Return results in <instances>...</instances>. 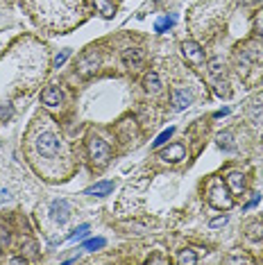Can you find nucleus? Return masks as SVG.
<instances>
[{"mask_svg":"<svg viewBox=\"0 0 263 265\" xmlns=\"http://www.w3.org/2000/svg\"><path fill=\"white\" fill-rule=\"evenodd\" d=\"M34 145H36V152L46 159H52L62 152V141H59V136L54 134V131H41V134L36 136Z\"/></svg>","mask_w":263,"mask_h":265,"instance_id":"obj_1","label":"nucleus"},{"mask_svg":"<svg viewBox=\"0 0 263 265\" xmlns=\"http://www.w3.org/2000/svg\"><path fill=\"white\" fill-rule=\"evenodd\" d=\"M89 159L96 168H105L109 163V145L100 136H91L89 139Z\"/></svg>","mask_w":263,"mask_h":265,"instance_id":"obj_2","label":"nucleus"},{"mask_svg":"<svg viewBox=\"0 0 263 265\" xmlns=\"http://www.w3.org/2000/svg\"><path fill=\"white\" fill-rule=\"evenodd\" d=\"M209 202H211V206H216V209H232V197H229V191H227V186L222 184V181H216V184L209 188Z\"/></svg>","mask_w":263,"mask_h":265,"instance_id":"obj_3","label":"nucleus"},{"mask_svg":"<svg viewBox=\"0 0 263 265\" xmlns=\"http://www.w3.org/2000/svg\"><path fill=\"white\" fill-rule=\"evenodd\" d=\"M209 75L216 80V93H218V96H222V98H227L229 96V88H227L224 77H220L222 75V62H220V59H211V62H209Z\"/></svg>","mask_w":263,"mask_h":265,"instance_id":"obj_4","label":"nucleus"},{"mask_svg":"<svg viewBox=\"0 0 263 265\" xmlns=\"http://www.w3.org/2000/svg\"><path fill=\"white\" fill-rule=\"evenodd\" d=\"M182 52H184V57L189 59L191 64H195V66H202V64H204V52H202L200 43H195V41H184Z\"/></svg>","mask_w":263,"mask_h":265,"instance_id":"obj_5","label":"nucleus"},{"mask_svg":"<svg viewBox=\"0 0 263 265\" xmlns=\"http://www.w3.org/2000/svg\"><path fill=\"white\" fill-rule=\"evenodd\" d=\"M50 215H52V220H54V222L64 224L66 220H68V215H70L68 202H66V200H54V202L50 204Z\"/></svg>","mask_w":263,"mask_h":265,"instance_id":"obj_6","label":"nucleus"},{"mask_svg":"<svg viewBox=\"0 0 263 265\" xmlns=\"http://www.w3.org/2000/svg\"><path fill=\"white\" fill-rule=\"evenodd\" d=\"M191 102H193V96H191L186 88H175L173 91V109L175 111H182V109L191 107Z\"/></svg>","mask_w":263,"mask_h":265,"instance_id":"obj_7","label":"nucleus"},{"mask_svg":"<svg viewBox=\"0 0 263 265\" xmlns=\"http://www.w3.org/2000/svg\"><path fill=\"white\" fill-rule=\"evenodd\" d=\"M41 100H43L46 107H59L62 100H64V96H62V91H59L57 86H48V88H43Z\"/></svg>","mask_w":263,"mask_h":265,"instance_id":"obj_8","label":"nucleus"},{"mask_svg":"<svg viewBox=\"0 0 263 265\" xmlns=\"http://www.w3.org/2000/svg\"><path fill=\"white\" fill-rule=\"evenodd\" d=\"M78 68H80V73H82V75H84V77H86V75H91V73H93V70H96V68H98V54H96V52H93V50H91V52H86V54H84V57H82V59H80Z\"/></svg>","mask_w":263,"mask_h":265,"instance_id":"obj_9","label":"nucleus"},{"mask_svg":"<svg viewBox=\"0 0 263 265\" xmlns=\"http://www.w3.org/2000/svg\"><path fill=\"white\" fill-rule=\"evenodd\" d=\"M123 62L127 68H136V66H141V62H143V52L139 48H127L123 52Z\"/></svg>","mask_w":263,"mask_h":265,"instance_id":"obj_10","label":"nucleus"},{"mask_svg":"<svg viewBox=\"0 0 263 265\" xmlns=\"http://www.w3.org/2000/svg\"><path fill=\"white\" fill-rule=\"evenodd\" d=\"M184 145H179V143H175V145H171L166 152H163V161H168V163H177V161H182L184 159Z\"/></svg>","mask_w":263,"mask_h":265,"instance_id":"obj_11","label":"nucleus"},{"mask_svg":"<svg viewBox=\"0 0 263 265\" xmlns=\"http://www.w3.org/2000/svg\"><path fill=\"white\" fill-rule=\"evenodd\" d=\"M227 186L232 188L234 195H243V191H245V179H243V175L240 173H232L227 177Z\"/></svg>","mask_w":263,"mask_h":265,"instance_id":"obj_12","label":"nucleus"},{"mask_svg":"<svg viewBox=\"0 0 263 265\" xmlns=\"http://www.w3.org/2000/svg\"><path fill=\"white\" fill-rule=\"evenodd\" d=\"M114 191V181H98L96 186H91L89 191H86V195H96V197H105L109 193Z\"/></svg>","mask_w":263,"mask_h":265,"instance_id":"obj_13","label":"nucleus"},{"mask_svg":"<svg viewBox=\"0 0 263 265\" xmlns=\"http://www.w3.org/2000/svg\"><path fill=\"white\" fill-rule=\"evenodd\" d=\"M93 7L98 9V14H102L105 18H111L114 16V5L109 0H93Z\"/></svg>","mask_w":263,"mask_h":265,"instance_id":"obj_14","label":"nucleus"},{"mask_svg":"<svg viewBox=\"0 0 263 265\" xmlns=\"http://www.w3.org/2000/svg\"><path fill=\"white\" fill-rule=\"evenodd\" d=\"M143 86H145V91H159V86H161V82H159V75L155 73V70H150V73L145 75Z\"/></svg>","mask_w":263,"mask_h":265,"instance_id":"obj_15","label":"nucleus"},{"mask_svg":"<svg viewBox=\"0 0 263 265\" xmlns=\"http://www.w3.org/2000/svg\"><path fill=\"white\" fill-rule=\"evenodd\" d=\"M177 263H179V265H193V263H197V254H195L193 250H184V252H179Z\"/></svg>","mask_w":263,"mask_h":265,"instance_id":"obj_16","label":"nucleus"},{"mask_svg":"<svg viewBox=\"0 0 263 265\" xmlns=\"http://www.w3.org/2000/svg\"><path fill=\"white\" fill-rule=\"evenodd\" d=\"M173 25H175V16H161V18L157 21L155 30L157 32H166V30H171Z\"/></svg>","mask_w":263,"mask_h":265,"instance_id":"obj_17","label":"nucleus"},{"mask_svg":"<svg viewBox=\"0 0 263 265\" xmlns=\"http://www.w3.org/2000/svg\"><path fill=\"white\" fill-rule=\"evenodd\" d=\"M175 134V127H168V129L166 131H161V134H159L157 136V141L155 143H152V147H155V150H157V147H161V145H166V143H168V139H171V136Z\"/></svg>","mask_w":263,"mask_h":265,"instance_id":"obj_18","label":"nucleus"},{"mask_svg":"<svg viewBox=\"0 0 263 265\" xmlns=\"http://www.w3.org/2000/svg\"><path fill=\"white\" fill-rule=\"evenodd\" d=\"M218 145L222 147V150H234V143H232V134H229V131H224V134H220L218 136Z\"/></svg>","mask_w":263,"mask_h":265,"instance_id":"obj_19","label":"nucleus"},{"mask_svg":"<svg viewBox=\"0 0 263 265\" xmlns=\"http://www.w3.org/2000/svg\"><path fill=\"white\" fill-rule=\"evenodd\" d=\"M100 247H105V238H93L89 242H84L86 252H96V250H100Z\"/></svg>","mask_w":263,"mask_h":265,"instance_id":"obj_20","label":"nucleus"},{"mask_svg":"<svg viewBox=\"0 0 263 265\" xmlns=\"http://www.w3.org/2000/svg\"><path fill=\"white\" fill-rule=\"evenodd\" d=\"M261 236H263V224H259V222L250 224V234H248V238L256 240V238H261Z\"/></svg>","mask_w":263,"mask_h":265,"instance_id":"obj_21","label":"nucleus"},{"mask_svg":"<svg viewBox=\"0 0 263 265\" xmlns=\"http://www.w3.org/2000/svg\"><path fill=\"white\" fill-rule=\"evenodd\" d=\"M89 234V224H82V227H78V229H73L68 234V240H75V238H82V236H86Z\"/></svg>","mask_w":263,"mask_h":265,"instance_id":"obj_22","label":"nucleus"},{"mask_svg":"<svg viewBox=\"0 0 263 265\" xmlns=\"http://www.w3.org/2000/svg\"><path fill=\"white\" fill-rule=\"evenodd\" d=\"M70 57V50H62L57 54V57H54V68H59V66H64L66 64V59Z\"/></svg>","mask_w":263,"mask_h":265,"instance_id":"obj_23","label":"nucleus"},{"mask_svg":"<svg viewBox=\"0 0 263 265\" xmlns=\"http://www.w3.org/2000/svg\"><path fill=\"white\" fill-rule=\"evenodd\" d=\"M12 118V107H7V104H0V120H9Z\"/></svg>","mask_w":263,"mask_h":265,"instance_id":"obj_24","label":"nucleus"},{"mask_svg":"<svg viewBox=\"0 0 263 265\" xmlns=\"http://www.w3.org/2000/svg\"><path fill=\"white\" fill-rule=\"evenodd\" d=\"M227 224V215H222V218H216V220H211V227L216 229V227H224Z\"/></svg>","mask_w":263,"mask_h":265,"instance_id":"obj_25","label":"nucleus"},{"mask_svg":"<svg viewBox=\"0 0 263 265\" xmlns=\"http://www.w3.org/2000/svg\"><path fill=\"white\" fill-rule=\"evenodd\" d=\"M261 202V195H259V193H254V197H252V200L248 202V204H245V209H252V206H256V204H259Z\"/></svg>","mask_w":263,"mask_h":265,"instance_id":"obj_26","label":"nucleus"},{"mask_svg":"<svg viewBox=\"0 0 263 265\" xmlns=\"http://www.w3.org/2000/svg\"><path fill=\"white\" fill-rule=\"evenodd\" d=\"M9 240V234H7V229H5V227H0V247H3L5 245V242H7Z\"/></svg>","mask_w":263,"mask_h":265,"instance_id":"obj_27","label":"nucleus"},{"mask_svg":"<svg viewBox=\"0 0 263 265\" xmlns=\"http://www.w3.org/2000/svg\"><path fill=\"white\" fill-rule=\"evenodd\" d=\"M229 109H220V111H216V118H220V116H227Z\"/></svg>","mask_w":263,"mask_h":265,"instance_id":"obj_28","label":"nucleus"},{"mask_svg":"<svg viewBox=\"0 0 263 265\" xmlns=\"http://www.w3.org/2000/svg\"><path fill=\"white\" fill-rule=\"evenodd\" d=\"M150 263H166V258H159V256H155V258H150Z\"/></svg>","mask_w":263,"mask_h":265,"instance_id":"obj_29","label":"nucleus"},{"mask_svg":"<svg viewBox=\"0 0 263 265\" xmlns=\"http://www.w3.org/2000/svg\"><path fill=\"white\" fill-rule=\"evenodd\" d=\"M27 258H23V256H16V258H12V263H25Z\"/></svg>","mask_w":263,"mask_h":265,"instance_id":"obj_30","label":"nucleus"}]
</instances>
